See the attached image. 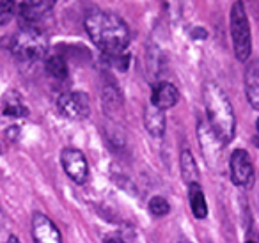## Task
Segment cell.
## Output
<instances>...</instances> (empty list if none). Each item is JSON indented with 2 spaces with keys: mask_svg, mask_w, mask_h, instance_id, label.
Here are the masks:
<instances>
[{
  "mask_svg": "<svg viewBox=\"0 0 259 243\" xmlns=\"http://www.w3.org/2000/svg\"><path fill=\"white\" fill-rule=\"evenodd\" d=\"M255 146L259 147V117L255 121Z\"/></svg>",
  "mask_w": 259,
  "mask_h": 243,
  "instance_id": "cell-20",
  "label": "cell"
},
{
  "mask_svg": "<svg viewBox=\"0 0 259 243\" xmlns=\"http://www.w3.org/2000/svg\"><path fill=\"white\" fill-rule=\"evenodd\" d=\"M199 144L202 147V153H204V158L208 160V164H213V158L215 161L219 160L220 156V151L226 144L219 139L215 132L211 130V126L208 125V121H201L199 123Z\"/></svg>",
  "mask_w": 259,
  "mask_h": 243,
  "instance_id": "cell-9",
  "label": "cell"
},
{
  "mask_svg": "<svg viewBox=\"0 0 259 243\" xmlns=\"http://www.w3.org/2000/svg\"><path fill=\"white\" fill-rule=\"evenodd\" d=\"M57 0H23L18 8V13L27 25H34L37 20L43 18L47 13L52 11Z\"/></svg>",
  "mask_w": 259,
  "mask_h": 243,
  "instance_id": "cell-11",
  "label": "cell"
},
{
  "mask_svg": "<svg viewBox=\"0 0 259 243\" xmlns=\"http://www.w3.org/2000/svg\"><path fill=\"white\" fill-rule=\"evenodd\" d=\"M245 94L252 108L259 110V59H254L245 69Z\"/></svg>",
  "mask_w": 259,
  "mask_h": 243,
  "instance_id": "cell-12",
  "label": "cell"
},
{
  "mask_svg": "<svg viewBox=\"0 0 259 243\" xmlns=\"http://www.w3.org/2000/svg\"><path fill=\"white\" fill-rule=\"evenodd\" d=\"M57 110L71 121H82L91 114L89 96L82 91H68L57 98Z\"/></svg>",
  "mask_w": 259,
  "mask_h": 243,
  "instance_id": "cell-5",
  "label": "cell"
},
{
  "mask_svg": "<svg viewBox=\"0 0 259 243\" xmlns=\"http://www.w3.org/2000/svg\"><path fill=\"white\" fill-rule=\"evenodd\" d=\"M144 126L153 137H162L163 132H165V114H163V110L148 103V107L144 108Z\"/></svg>",
  "mask_w": 259,
  "mask_h": 243,
  "instance_id": "cell-14",
  "label": "cell"
},
{
  "mask_svg": "<svg viewBox=\"0 0 259 243\" xmlns=\"http://www.w3.org/2000/svg\"><path fill=\"white\" fill-rule=\"evenodd\" d=\"M9 50L20 61H39L47 55L48 39L37 27L25 25L11 37Z\"/></svg>",
  "mask_w": 259,
  "mask_h": 243,
  "instance_id": "cell-3",
  "label": "cell"
},
{
  "mask_svg": "<svg viewBox=\"0 0 259 243\" xmlns=\"http://www.w3.org/2000/svg\"><path fill=\"white\" fill-rule=\"evenodd\" d=\"M183 243H190V241H183Z\"/></svg>",
  "mask_w": 259,
  "mask_h": 243,
  "instance_id": "cell-25",
  "label": "cell"
},
{
  "mask_svg": "<svg viewBox=\"0 0 259 243\" xmlns=\"http://www.w3.org/2000/svg\"><path fill=\"white\" fill-rule=\"evenodd\" d=\"M8 243H20V238H18V236H15V234H11V236H9V239H8Z\"/></svg>",
  "mask_w": 259,
  "mask_h": 243,
  "instance_id": "cell-22",
  "label": "cell"
},
{
  "mask_svg": "<svg viewBox=\"0 0 259 243\" xmlns=\"http://www.w3.org/2000/svg\"><path fill=\"white\" fill-rule=\"evenodd\" d=\"M32 238H34V243H62L59 229L55 227L54 222L43 213H34Z\"/></svg>",
  "mask_w": 259,
  "mask_h": 243,
  "instance_id": "cell-8",
  "label": "cell"
},
{
  "mask_svg": "<svg viewBox=\"0 0 259 243\" xmlns=\"http://www.w3.org/2000/svg\"><path fill=\"white\" fill-rule=\"evenodd\" d=\"M0 220H2V211H0Z\"/></svg>",
  "mask_w": 259,
  "mask_h": 243,
  "instance_id": "cell-23",
  "label": "cell"
},
{
  "mask_svg": "<svg viewBox=\"0 0 259 243\" xmlns=\"http://www.w3.org/2000/svg\"><path fill=\"white\" fill-rule=\"evenodd\" d=\"M231 179L240 188H252L255 181L254 165H252L250 154L245 149H234L229 160Z\"/></svg>",
  "mask_w": 259,
  "mask_h": 243,
  "instance_id": "cell-6",
  "label": "cell"
},
{
  "mask_svg": "<svg viewBox=\"0 0 259 243\" xmlns=\"http://www.w3.org/2000/svg\"><path fill=\"white\" fill-rule=\"evenodd\" d=\"M85 32L89 34L91 41L108 57L122 55L130 43V29L122 18L117 15L105 11H94L87 15Z\"/></svg>",
  "mask_w": 259,
  "mask_h": 243,
  "instance_id": "cell-1",
  "label": "cell"
},
{
  "mask_svg": "<svg viewBox=\"0 0 259 243\" xmlns=\"http://www.w3.org/2000/svg\"><path fill=\"white\" fill-rule=\"evenodd\" d=\"M229 29H231V39H233V48L236 59L241 62L248 61L252 52L250 25H248L247 11H245V6L241 0H236L233 4V8H231Z\"/></svg>",
  "mask_w": 259,
  "mask_h": 243,
  "instance_id": "cell-4",
  "label": "cell"
},
{
  "mask_svg": "<svg viewBox=\"0 0 259 243\" xmlns=\"http://www.w3.org/2000/svg\"><path fill=\"white\" fill-rule=\"evenodd\" d=\"M180 164H181V176H183L185 185L187 186L201 185V176H199L197 164H195L194 156H192V153L188 149H185L183 153H181Z\"/></svg>",
  "mask_w": 259,
  "mask_h": 243,
  "instance_id": "cell-15",
  "label": "cell"
},
{
  "mask_svg": "<svg viewBox=\"0 0 259 243\" xmlns=\"http://www.w3.org/2000/svg\"><path fill=\"white\" fill-rule=\"evenodd\" d=\"M202 98H204L208 125L211 126V130L224 144L231 142L234 139V132H236V117H234L233 105H231L227 94L215 82H208L202 91Z\"/></svg>",
  "mask_w": 259,
  "mask_h": 243,
  "instance_id": "cell-2",
  "label": "cell"
},
{
  "mask_svg": "<svg viewBox=\"0 0 259 243\" xmlns=\"http://www.w3.org/2000/svg\"><path fill=\"white\" fill-rule=\"evenodd\" d=\"M257 243H259V241H257Z\"/></svg>",
  "mask_w": 259,
  "mask_h": 243,
  "instance_id": "cell-26",
  "label": "cell"
},
{
  "mask_svg": "<svg viewBox=\"0 0 259 243\" xmlns=\"http://www.w3.org/2000/svg\"><path fill=\"white\" fill-rule=\"evenodd\" d=\"M47 69L54 78L64 80L68 76V66H66V61L61 55H50L47 59Z\"/></svg>",
  "mask_w": 259,
  "mask_h": 243,
  "instance_id": "cell-17",
  "label": "cell"
},
{
  "mask_svg": "<svg viewBox=\"0 0 259 243\" xmlns=\"http://www.w3.org/2000/svg\"><path fill=\"white\" fill-rule=\"evenodd\" d=\"M18 6L15 0H0V25H8L15 18Z\"/></svg>",
  "mask_w": 259,
  "mask_h": 243,
  "instance_id": "cell-18",
  "label": "cell"
},
{
  "mask_svg": "<svg viewBox=\"0 0 259 243\" xmlns=\"http://www.w3.org/2000/svg\"><path fill=\"white\" fill-rule=\"evenodd\" d=\"M149 211H151L155 217H163L170 211V204L165 197L162 195H155L149 200Z\"/></svg>",
  "mask_w": 259,
  "mask_h": 243,
  "instance_id": "cell-19",
  "label": "cell"
},
{
  "mask_svg": "<svg viewBox=\"0 0 259 243\" xmlns=\"http://www.w3.org/2000/svg\"><path fill=\"white\" fill-rule=\"evenodd\" d=\"M103 243H124L122 239H119V238H107Z\"/></svg>",
  "mask_w": 259,
  "mask_h": 243,
  "instance_id": "cell-21",
  "label": "cell"
},
{
  "mask_svg": "<svg viewBox=\"0 0 259 243\" xmlns=\"http://www.w3.org/2000/svg\"><path fill=\"white\" fill-rule=\"evenodd\" d=\"M180 101V91L170 82H158L153 87L151 93V105L165 112L167 108H172Z\"/></svg>",
  "mask_w": 259,
  "mask_h": 243,
  "instance_id": "cell-10",
  "label": "cell"
},
{
  "mask_svg": "<svg viewBox=\"0 0 259 243\" xmlns=\"http://www.w3.org/2000/svg\"><path fill=\"white\" fill-rule=\"evenodd\" d=\"M188 188V197H190V208L192 213H194L195 218H206L208 215V204H206V197L204 192H202L201 185H190Z\"/></svg>",
  "mask_w": 259,
  "mask_h": 243,
  "instance_id": "cell-16",
  "label": "cell"
},
{
  "mask_svg": "<svg viewBox=\"0 0 259 243\" xmlns=\"http://www.w3.org/2000/svg\"><path fill=\"white\" fill-rule=\"evenodd\" d=\"M0 110H2V114L6 117H11V119L27 117V114H29V108L25 107L22 96L13 89L8 91L2 96V100H0Z\"/></svg>",
  "mask_w": 259,
  "mask_h": 243,
  "instance_id": "cell-13",
  "label": "cell"
},
{
  "mask_svg": "<svg viewBox=\"0 0 259 243\" xmlns=\"http://www.w3.org/2000/svg\"><path fill=\"white\" fill-rule=\"evenodd\" d=\"M61 164H62V167H64V172L68 174V178L73 179L76 185L87 183V178H89V165H87L85 156H83V153L80 149H75V147H66V149H62Z\"/></svg>",
  "mask_w": 259,
  "mask_h": 243,
  "instance_id": "cell-7",
  "label": "cell"
},
{
  "mask_svg": "<svg viewBox=\"0 0 259 243\" xmlns=\"http://www.w3.org/2000/svg\"><path fill=\"white\" fill-rule=\"evenodd\" d=\"M247 243H257V241H247Z\"/></svg>",
  "mask_w": 259,
  "mask_h": 243,
  "instance_id": "cell-24",
  "label": "cell"
}]
</instances>
